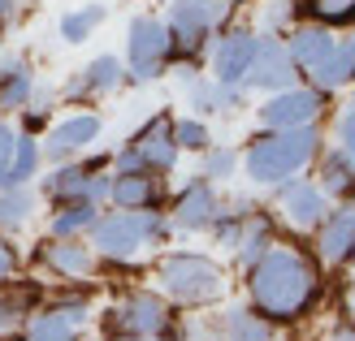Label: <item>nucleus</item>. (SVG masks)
<instances>
[{
	"instance_id": "obj_1",
	"label": "nucleus",
	"mask_w": 355,
	"mask_h": 341,
	"mask_svg": "<svg viewBox=\"0 0 355 341\" xmlns=\"http://www.w3.org/2000/svg\"><path fill=\"white\" fill-rule=\"evenodd\" d=\"M321 290V277H316V264L304 255L299 246H269L264 255L247 268V307L269 324H295L304 320L308 307L316 302Z\"/></svg>"
},
{
	"instance_id": "obj_2",
	"label": "nucleus",
	"mask_w": 355,
	"mask_h": 341,
	"mask_svg": "<svg viewBox=\"0 0 355 341\" xmlns=\"http://www.w3.org/2000/svg\"><path fill=\"white\" fill-rule=\"evenodd\" d=\"M321 125H291V130H260L247 138V147L239 151V169L247 173V182L256 186H277L286 177H299L316 151H321Z\"/></svg>"
},
{
	"instance_id": "obj_3",
	"label": "nucleus",
	"mask_w": 355,
	"mask_h": 341,
	"mask_svg": "<svg viewBox=\"0 0 355 341\" xmlns=\"http://www.w3.org/2000/svg\"><path fill=\"white\" fill-rule=\"evenodd\" d=\"M169 238H173V225L161 208H148V212L109 208L87 229V246H92L96 255L113 259V264H130L144 246H169Z\"/></svg>"
},
{
	"instance_id": "obj_4",
	"label": "nucleus",
	"mask_w": 355,
	"mask_h": 341,
	"mask_svg": "<svg viewBox=\"0 0 355 341\" xmlns=\"http://www.w3.org/2000/svg\"><path fill=\"white\" fill-rule=\"evenodd\" d=\"M156 281H161V294L178 307H212V302L225 298V273L208 255H195V250H173L156 264Z\"/></svg>"
},
{
	"instance_id": "obj_5",
	"label": "nucleus",
	"mask_w": 355,
	"mask_h": 341,
	"mask_svg": "<svg viewBox=\"0 0 355 341\" xmlns=\"http://www.w3.org/2000/svg\"><path fill=\"white\" fill-rule=\"evenodd\" d=\"M100 329H104V341L109 337H161V341H173L178 315H173L165 294L130 290L126 298H117L113 307L100 315Z\"/></svg>"
},
{
	"instance_id": "obj_6",
	"label": "nucleus",
	"mask_w": 355,
	"mask_h": 341,
	"mask_svg": "<svg viewBox=\"0 0 355 341\" xmlns=\"http://www.w3.org/2000/svg\"><path fill=\"white\" fill-rule=\"evenodd\" d=\"M178 142H173V113H156L144 121L139 130L126 138V147L113 151V169L109 173H156L165 177L178 165Z\"/></svg>"
},
{
	"instance_id": "obj_7",
	"label": "nucleus",
	"mask_w": 355,
	"mask_h": 341,
	"mask_svg": "<svg viewBox=\"0 0 355 341\" xmlns=\"http://www.w3.org/2000/svg\"><path fill=\"white\" fill-rule=\"evenodd\" d=\"M169 61V30L161 17L139 13L126 30V82H152L161 78V69Z\"/></svg>"
},
{
	"instance_id": "obj_8",
	"label": "nucleus",
	"mask_w": 355,
	"mask_h": 341,
	"mask_svg": "<svg viewBox=\"0 0 355 341\" xmlns=\"http://www.w3.org/2000/svg\"><path fill=\"white\" fill-rule=\"evenodd\" d=\"M299 78V69L291 61V52H286V39L282 35H269L264 30L260 35V44H256V57L252 65H247V78H243V91H286V86H295Z\"/></svg>"
},
{
	"instance_id": "obj_9",
	"label": "nucleus",
	"mask_w": 355,
	"mask_h": 341,
	"mask_svg": "<svg viewBox=\"0 0 355 341\" xmlns=\"http://www.w3.org/2000/svg\"><path fill=\"white\" fill-rule=\"evenodd\" d=\"M325 113V95L312 91V86H286V91H273L269 100L256 109L264 130H291V125H316V117Z\"/></svg>"
},
{
	"instance_id": "obj_10",
	"label": "nucleus",
	"mask_w": 355,
	"mask_h": 341,
	"mask_svg": "<svg viewBox=\"0 0 355 341\" xmlns=\"http://www.w3.org/2000/svg\"><path fill=\"white\" fill-rule=\"evenodd\" d=\"M277 212H282V221H286L291 229L299 233H308L316 229L325 216H329V199H325V190L308 182V177H286V182H277Z\"/></svg>"
},
{
	"instance_id": "obj_11",
	"label": "nucleus",
	"mask_w": 355,
	"mask_h": 341,
	"mask_svg": "<svg viewBox=\"0 0 355 341\" xmlns=\"http://www.w3.org/2000/svg\"><path fill=\"white\" fill-rule=\"evenodd\" d=\"M217 212H221L217 186H212L208 177H191V182L178 190V199H173V208L165 212V216H169L173 233H208V225H212Z\"/></svg>"
},
{
	"instance_id": "obj_12",
	"label": "nucleus",
	"mask_w": 355,
	"mask_h": 341,
	"mask_svg": "<svg viewBox=\"0 0 355 341\" xmlns=\"http://www.w3.org/2000/svg\"><path fill=\"white\" fill-rule=\"evenodd\" d=\"M256 44H260V30H252V26L217 30V44H212V78L225 82V86H243L247 65L256 57Z\"/></svg>"
},
{
	"instance_id": "obj_13",
	"label": "nucleus",
	"mask_w": 355,
	"mask_h": 341,
	"mask_svg": "<svg viewBox=\"0 0 355 341\" xmlns=\"http://www.w3.org/2000/svg\"><path fill=\"white\" fill-rule=\"evenodd\" d=\"M100 130H104V121L96 113H74V117H65L61 125H52V130H48L40 156H48V165L78 160L83 151H92V142L100 138Z\"/></svg>"
},
{
	"instance_id": "obj_14",
	"label": "nucleus",
	"mask_w": 355,
	"mask_h": 341,
	"mask_svg": "<svg viewBox=\"0 0 355 341\" xmlns=\"http://www.w3.org/2000/svg\"><path fill=\"white\" fill-rule=\"evenodd\" d=\"M35 264H44L52 277L83 281L96 273V250L87 246V238H44L35 246Z\"/></svg>"
},
{
	"instance_id": "obj_15",
	"label": "nucleus",
	"mask_w": 355,
	"mask_h": 341,
	"mask_svg": "<svg viewBox=\"0 0 355 341\" xmlns=\"http://www.w3.org/2000/svg\"><path fill=\"white\" fill-rule=\"evenodd\" d=\"M126 86V61L117 57H92L74 78L65 82V100H96V95H109V91H121Z\"/></svg>"
},
{
	"instance_id": "obj_16",
	"label": "nucleus",
	"mask_w": 355,
	"mask_h": 341,
	"mask_svg": "<svg viewBox=\"0 0 355 341\" xmlns=\"http://www.w3.org/2000/svg\"><path fill=\"white\" fill-rule=\"evenodd\" d=\"M109 203L121 212H148L165 203V177L156 173H113L109 182Z\"/></svg>"
},
{
	"instance_id": "obj_17",
	"label": "nucleus",
	"mask_w": 355,
	"mask_h": 341,
	"mask_svg": "<svg viewBox=\"0 0 355 341\" xmlns=\"http://www.w3.org/2000/svg\"><path fill=\"white\" fill-rule=\"evenodd\" d=\"M334 44H338V35H334L329 26H316V22L295 26V30L286 35V52H291L295 69H299V78L312 74V69H316V65H321L329 52H334Z\"/></svg>"
},
{
	"instance_id": "obj_18",
	"label": "nucleus",
	"mask_w": 355,
	"mask_h": 341,
	"mask_svg": "<svg viewBox=\"0 0 355 341\" xmlns=\"http://www.w3.org/2000/svg\"><path fill=\"white\" fill-rule=\"evenodd\" d=\"M316 229H321V238H316V255H321L325 264H347L351 246H355V212H351V203L329 208V216Z\"/></svg>"
},
{
	"instance_id": "obj_19",
	"label": "nucleus",
	"mask_w": 355,
	"mask_h": 341,
	"mask_svg": "<svg viewBox=\"0 0 355 341\" xmlns=\"http://www.w3.org/2000/svg\"><path fill=\"white\" fill-rule=\"evenodd\" d=\"M187 104L195 117H217V113H239L243 109V86H225L217 78H200L195 74L187 82Z\"/></svg>"
},
{
	"instance_id": "obj_20",
	"label": "nucleus",
	"mask_w": 355,
	"mask_h": 341,
	"mask_svg": "<svg viewBox=\"0 0 355 341\" xmlns=\"http://www.w3.org/2000/svg\"><path fill=\"white\" fill-rule=\"evenodd\" d=\"M304 78H308L312 91H321L325 100H329L334 91H343V86H351V78H355V44H351V39H338L329 57L316 65L312 74H304Z\"/></svg>"
},
{
	"instance_id": "obj_21",
	"label": "nucleus",
	"mask_w": 355,
	"mask_h": 341,
	"mask_svg": "<svg viewBox=\"0 0 355 341\" xmlns=\"http://www.w3.org/2000/svg\"><path fill=\"white\" fill-rule=\"evenodd\" d=\"M316 165H321V177H316V186L325 190V199H351V186H355V160L351 151L343 147H321L316 151Z\"/></svg>"
},
{
	"instance_id": "obj_22",
	"label": "nucleus",
	"mask_w": 355,
	"mask_h": 341,
	"mask_svg": "<svg viewBox=\"0 0 355 341\" xmlns=\"http://www.w3.org/2000/svg\"><path fill=\"white\" fill-rule=\"evenodd\" d=\"M96 216H100V203L92 199H57L48 216V238H87Z\"/></svg>"
},
{
	"instance_id": "obj_23",
	"label": "nucleus",
	"mask_w": 355,
	"mask_h": 341,
	"mask_svg": "<svg viewBox=\"0 0 355 341\" xmlns=\"http://www.w3.org/2000/svg\"><path fill=\"white\" fill-rule=\"evenodd\" d=\"M35 91V74L22 57H5L0 61V113H17L26 109V100Z\"/></svg>"
},
{
	"instance_id": "obj_24",
	"label": "nucleus",
	"mask_w": 355,
	"mask_h": 341,
	"mask_svg": "<svg viewBox=\"0 0 355 341\" xmlns=\"http://www.w3.org/2000/svg\"><path fill=\"white\" fill-rule=\"evenodd\" d=\"M87 186H92V169H87L83 160H65V165H57L44 177V199L48 203H57V199H87Z\"/></svg>"
},
{
	"instance_id": "obj_25",
	"label": "nucleus",
	"mask_w": 355,
	"mask_h": 341,
	"mask_svg": "<svg viewBox=\"0 0 355 341\" xmlns=\"http://www.w3.org/2000/svg\"><path fill=\"white\" fill-rule=\"evenodd\" d=\"M217 341H277V329L252 307H230L217 324Z\"/></svg>"
},
{
	"instance_id": "obj_26",
	"label": "nucleus",
	"mask_w": 355,
	"mask_h": 341,
	"mask_svg": "<svg viewBox=\"0 0 355 341\" xmlns=\"http://www.w3.org/2000/svg\"><path fill=\"white\" fill-rule=\"evenodd\" d=\"M44 165V156H40V138H31V134H17L13 142V156H9V165L0 169V190H13V186H31V177L40 173Z\"/></svg>"
},
{
	"instance_id": "obj_27",
	"label": "nucleus",
	"mask_w": 355,
	"mask_h": 341,
	"mask_svg": "<svg viewBox=\"0 0 355 341\" xmlns=\"http://www.w3.org/2000/svg\"><path fill=\"white\" fill-rule=\"evenodd\" d=\"M277 238H273V221L264 216L260 208H252V216L243 221V233H239V242H234V255H239V264L243 268H252L264 250H269Z\"/></svg>"
},
{
	"instance_id": "obj_28",
	"label": "nucleus",
	"mask_w": 355,
	"mask_h": 341,
	"mask_svg": "<svg viewBox=\"0 0 355 341\" xmlns=\"http://www.w3.org/2000/svg\"><path fill=\"white\" fill-rule=\"evenodd\" d=\"M35 216V190L31 186H13V190H0V233L13 238L22 233Z\"/></svg>"
},
{
	"instance_id": "obj_29",
	"label": "nucleus",
	"mask_w": 355,
	"mask_h": 341,
	"mask_svg": "<svg viewBox=\"0 0 355 341\" xmlns=\"http://www.w3.org/2000/svg\"><path fill=\"white\" fill-rule=\"evenodd\" d=\"M35 302H40L35 285H17L13 290V281H0V333H13L35 311Z\"/></svg>"
},
{
	"instance_id": "obj_30",
	"label": "nucleus",
	"mask_w": 355,
	"mask_h": 341,
	"mask_svg": "<svg viewBox=\"0 0 355 341\" xmlns=\"http://www.w3.org/2000/svg\"><path fill=\"white\" fill-rule=\"evenodd\" d=\"M295 13L316 26H351L355 22V0H295Z\"/></svg>"
},
{
	"instance_id": "obj_31",
	"label": "nucleus",
	"mask_w": 355,
	"mask_h": 341,
	"mask_svg": "<svg viewBox=\"0 0 355 341\" xmlns=\"http://www.w3.org/2000/svg\"><path fill=\"white\" fill-rule=\"evenodd\" d=\"M22 337H26V341H83V337H78V329L69 324L65 315L48 311V307L31 311V320H26V333H22Z\"/></svg>"
},
{
	"instance_id": "obj_32",
	"label": "nucleus",
	"mask_w": 355,
	"mask_h": 341,
	"mask_svg": "<svg viewBox=\"0 0 355 341\" xmlns=\"http://www.w3.org/2000/svg\"><path fill=\"white\" fill-rule=\"evenodd\" d=\"M252 208H256V203H230V208L221 203V212H217V216H212V225H208V233L217 238V246H230V250H234L239 233H243V221L252 216Z\"/></svg>"
},
{
	"instance_id": "obj_33",
	"label": "nucleus",
	"mask_w": 355,
	"mask_h": 341,
	"mask_svg": "<svg viewBox=\"0 0 355 341\" xmlns=\"http://www.w3.org/2000/svg\"><path fill=\"white\" fill-rule=\"evenodd\" d=\"M234 173H239V151L225 147V142H208V147H204V173L200 177H208V182L217 186V182H230Z\"/></svg>"
},
{
	"instance_id": "obj_34",
	"label": "nucleus",
	"mask_w": 355,
	"mask_h": 341,
	"mask_svg": "<svg viewBox=\"0 0 355 341\" xmlns=\"http://www.w3.org/2000/svg\"><path fill=\"white\" fill-rule=\"evenodd\" d=\"M100 22H104V5L74 9V13H65V17H61V39H65V44H83Z\"/></svg>"
},
{
	"instance_id": "obj_35",
	"label": "nucleus",
	"mask_w": 355,
	"mask_h": 341,
	"mask_svg": "<svg viewBox=\"0 0 355 341\" xmlns=\"http://www.w3.org/2000/svg\"><path fill=\"white\" fill-rule=\"evenodd\" d=\"M173 142H178V151H204L212 142L204 117H173Z\"/></svg>"
},
{
	"instance_id": "obj_36",
	"label": "nucleus",
	"mask_w": 355,
	"mask_h": 341,
	"mask_svg": "<svg viewBox=\"0 0 355 341\" xmlns=\"http://www.w3.org/2000/svg\"><path fill=\"white\" fill-rule=\"evenodd\" d=\"M31 109H17L22 113V134H31V138H40L44 130H48V117H52V95H40V91H31Z\"/></svg>"
},
{
	"instance_id": "obj_37",
	"label": "nucleus",
	"mask_w": 355,
	"mask_h": 341,
	"mask_svg": "<svg viewBox=\"0 0 355 341\" xmlns=\"http://www.w3.org/2000/svg\"><path fill=\"white\" fill-rule=\"evenodd\" d=\"M355 113H351V104H343L338 109V117H334V147H343V151H351L355 147Z\"/></svg>"
},
{
	"instance_id": "obj_38",
	"label": "nucleus",
	"mask_w": 355,
	"mask_h": 341,
	"mask_svg": "<svg viewBox=\"0 0 355 341\" xmlns=\"http://www.w3.org/2000/svg\"><path fill=\"white\" fill-rule=\"evenodd\" d=\"M13 268H17V250H13V242L0 238V281H9Z\"/></svg>"
},
{
	"instance_id": "obj_39",
	"label": "nucleus",
	"mask_w": 355,
	"mask_h": 341,
	"mask_svg": "<svg viewBox=\"0 0 355 341\" xmlns=\"http://www.w3.org/2000/svg\"><path fill=\"white\" fill-rule=\"evenodd\" d=\"M13 142H17V134H13V125H5V121H0V169L9 165V156H13Z\"/></svg>"
},
{
	"instance_id": "obj_40",
	"label": "nucleus",
	"mask_w": 355,
	"mask_h": 341,
	"mask_svg": "<svg viewBox=\"0 0 355 341\" xmlns=\"http://www.w3.org/2000/svg\"><path fill=\"white\" fill-rule=\"evenodd\" d=\"M17 17V0H0V35L9 30V22Z\"/></svg>"
},
{
	"instance_id": "obj_41",
	"label": "nucleus",
	"mask_w": 355,
	"mask_h": 341,
	"mask_svg": "<svg viewBox=\"0 0 355 341\" xmlns=\"http://www.w3.org/2000/svg\"><path fill=\"white\" fill-rule=\"evenodd\" d=\"M109 341H161V337H109Z\"/></svg>"
},
{
	"instance_id": "obj_42",
	"label": "nucleus",
	"mask_w": 355,
	"mask_h": 341,
	"mask_svg": "<svg viewBox=\"0 0 355 341\" xmlns=\"http://www.w3.org/2000/svg\"><path fill=\"white\" fill-rule=\"evenodd\" d=\"M334 341H351V329H347V324H343V329H338V333H334Z\"/></svg>"
}]
</instances>
